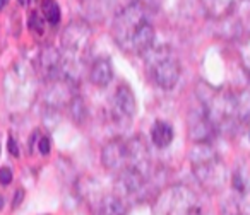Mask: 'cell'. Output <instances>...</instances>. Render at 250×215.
<instances>
[{"instance_id": "cell-2", "label": "cell", "mask_w": 250, "mask_h": 215, "mask_svg": "<svg viewBox=\"0 0 250 215\" xmlns=\"http://www.w3.org/2000/svg\"><path fill=\"white\" fill-rule=\"evenodd\" d=\"M101 162L106 169L122 173V171L134 169L149 176L151 156L143 139H113L101 150Z\"/></svg>"}, {"instance_id": "cell-6", "label": "cell", "mask_w": 250, "mask_h": 215, "mask_svg": "<svg viewBox=\"0 0 250 215\" xmlns=\"http://www.w3.org/2000/svg\"><path fill=\"white\" fill-rule=\"evenodd\" d=\"M91 28L83 21H74L63 29L62 33V50H63V65L76 69L77 58L86 52L91 39Z\"/></svg>"}, {"instance_id": "cell-17", "label": "cell", "mask_w": 250, "mask_h": 215, "mask_svg": "<svg viewBox=\"0 0 250 215\" xmlns=\"http://www.w3.org/2000/svg\"><path fill=\"white\" fill-rule=\"evenodd\" d=\"M36 149H38L40 154H43V156H48L50 154V139L48 137H38V145H36Z\"/></svg>"}, {"instance_id": "cell-10", "label": "cell", "mask_w": 250, "mask_h": 215, "mask_svg": "<svg viewBox=\"0 0 250 215\" xmlns=\"http://www.w3.org/2000/svg\"><path fill=\"white\" fill-rule=\"evenodd\" d=\"M89 80L96 87H106L113 80V65L110 58H98L89 69Z\"/></svg>"}, {"instance_id": "cell-21", "label": "cell", "mask_w": 250, "mask_h": 215, "mask_svg": "<svg viewBox=\"0 0 250 215\" xmlns=\"http://www.w3.org/2000/svg\"><path fill=\"white\" fill-rule=\"evenodd\" d=\"M7 2H9V0H0V11H2L5 5H7Z\"/></svg>"}, {"instance_id": "cell-19", "label": "cell", "mask_w": 250, "mask_h": 215, "mask_svg": "<svg viewBox=\"0 0 250 215\" xmlns=\"http://www.w3.org/2000/svg\"><path fill=\"white\" fill-rule=\"evenodd\" d=\"M242 60H243V63H245V69L250 72V41H247L245 46H243V50H242Z\"/></svg>"}, {"instance_id": "cell-22", "label": "cell", "mask_w": 250, "mask_h": 215, "mask_svg": "<svg viewBox=\"0 0 250 215\" xmlns=\"http://www.w3.org/2000/svg\"><path fill=\"white\" fill-rule=\"evenodd\" d=\"M2 207H4V198L0 197V210H2Z\"/></svg>"}, {"instance_id": "cell-3", "label": "cell", "mask_w": 250, "mask_h": 215, "mask_svg": "<svg viewBox=\"0 0 250 215\" xmlns=\"http://www.w3.org/2000/svg\"><path fill=\"white\" fill-rule=\"evenodd\" d=\"M190 164L197 181L208 191H218L226 181V167L221 157L209 143H195L190 154Z\"/></svg>"}, {"instance_id": "cell-16", "label": "cell", "mask_w": 250, "mask_h": 215, "mask_svg": "<svg viewBox=\"0 0 250 215\" xmlns=\"http://www.w3.org/2000/svg\"><path fill=\"white\" fill-rule=\"evenodd\" d=\"M12 183V169L11 167H0V184H7Z\"/></svg>"}, {"instance_id": "cell-9", "label": "cell", "mask_w": 250, "mask_h": 215, "mask_svg": "<svg viewBox=\"0 0 250 215\" xmlns=\"http://www.w3.org/2000/svg\"><path fill=\"white\" fill-rule=\"evenodd\" d=\"M216 128L206 115L204 108H199L197 111H192L188 116V139L194 143H209L214 137Z\"/></svg>"}, {"instance_id": "cell-20", "label": "cell", "mask_w": 250, "mask_h": 215, "mask_svg": "<svg viewBox=\"0 0 250 215\" xmlns=\"http://www.w3.org/2000/svg\"><path fill=\"white\" fill-rule=\"evenodd\" d=\"M22 198H24V190H22V188H19L18 191H16V197H14V200H12V207H19V205H21V201H22Z\"/></svg>"}, {"instance_id": "cell-18", "label": "cell", "mask_w": 250, "mask_h": 215, "mask_svg": "<svg viewBox=\"0 0 250 215\" xmlns=\"http://www.w3.org/2000/svg\"><path fill=\"white\" fill-rule=\"evenodd\" d=\"M7 149H9V154L14 157L19 156V147H18V140H16V137H9L7 140Z\"/></svg>"}, {"instance_id": "cell-5", "label": "cell", "mask_w": 250, "mask_h": 215, "mask_svg": "<svg viewBox=\"0 0 250 215\" xmlns=\"http://www.w3.org/2000/svg\"><path fill=\"white\" fill-rule=\"evenodd\" d=\"M147 73L151 80L161 89H171L177 86L180 79L182 67L178 62L177 55L167 46H154L149 53H146Z\"/></svg>"}, {"instance_id": "cell-12", "label": "cell", "mask_w": 250, "mask_h": 215, "mask_svg": "<svg viewBox=\"0 0 250 215\" xmlns=\"http://www.w3.org/2000/svg\"><path fill=\"white\" fill-rule=\"evenodd\" d=\"M206 14L212 19H223L233 11L235 0H201Z\"/></svg>"}, {"instance_id": "cell-13", "label": "cell", "mask_w": 250, "mask_h": 215, "mask_svg": "<svg viewBox=\"0 0 250 215\" xmlns=\"http://www.w3.org/2000/svg\"><path fill=\"white\" fill-rule=\"evenodd\" d=\"M42 16L52 28H57L60 24V5L57 0H42Z\"/></svg>"}, {"instance_id": "cell-4", "label": "cell", "mask_w": 250, "mask_h": 215, "mask_svg": "<svg viewBox=\"0 0 250 215\" xmlns=\"http://www.w3.org/2000/svg\"><path fill=\"white\" fill-rule=\"evenodd\" d=\"M153 215H202L199 198L190 188L175 184L158 197Z\"/></svg>"}, {"instance_id": "cell-8", "label": "cell", "mask_w": 250, "mask_h": 215, "mask_svg": "<svg viewBox=\"0 0 250 215\" xmlns=\"http://www.w3.org/2000/svg\"><path fill=\"white\" fill-rule=\"evenodd\" d=\"M36 69L45 82L60 79L63 70V56L53 46H45L36 60Z\"/></svg>"}, {"instance_id": "cell-14", "label": "cell", "mask_w": 250, "mask_h": 215, "mask_svg": "<svg viewBox=\"0 0 250 215\" xmlns=\"http://www.w3.org/2000/svg\"><path fill=\"white\" fill-rule=\"evenodd\" d=\"M45 22L46 21L43 16H40L38 12H31V14H29V19H28L29 31H31L36 38H40V36H43V33H45Z\"/></svg>"}, {"instance_id": "cell-11", "label": "cell", "mask_w": 250, "mask_h": 215, "mask_svg": "<svg viewBox=\"0 0 250 215\" xmlns=\"http://www.w3.org/2000/svg\"><path fill=\"white\" fill-rule=\"evenodd\" d=\"M173 126L165 120H156L151 128V140L158 149H167L171 142H173Z\"/></svg>"}, {"instance_id": "cell-15", "label": "cell", "mask_w": 250, "mask_h": 215, "mask_svg": "<svg viewBox=\"0 0 250 215\" xmlns=\"http://www.w3.org/2000/svg\"><path fill=\"white\" fill-rule=\"evenodd\" d=\"M137 2H139V0H108V5H110V9L115 12V16H117L118 12L125 11L127 7L137 4Z\"/></svg>"}, {"instance_id": "cell-7", "label": "cell", "mask_w": 250, "mask_h": 215, "mask_svg": "<svg viewBox=\"0 0 250 215\" xmlns=\"http://www.w3.org/2000/svg\"><path fill=\"white\" fill-rule=\"evenodd\" d=\"M137 113V101L132 89L127 84H120L115 90L113 103H111V115L117 123H130Z\"/></svg>"}, {"instance_id": "cell-1", "label": "cell", "mask_w": 250, "mask_h": 215, "mask_svg": "<svg viewBox=\"0 0 250 215\" xmlns=\"http://www.w3.org/2000/svg\"><path fill=\"white\" fill-rule=\"evenodd\" d=\"M154 26L144 4L130 5L115 16L113 39L122 50L130 55L144 56L154 48Z\"/></svg>"}]
</instances>
